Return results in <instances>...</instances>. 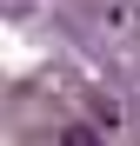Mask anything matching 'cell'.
Returning <instances> with one entry per match:
<instances>
[{
	"label": "cell",
	"instance_id": "1",
	"mask_svg": "<svg viewBox=\"0 0 140 146\" xmlns=\"http://www.w3.org/2000/svg\"><path fill=\"white\" fill-rule=\"evenodd\" d=\"M60 146H107V139H100V133H87V126H74V133H67Z\"/></svg>",
	"mask_w": 140,
	"mask_h": 146
}]
</instances>
